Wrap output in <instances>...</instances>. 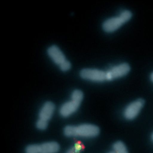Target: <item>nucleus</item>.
<instances>
[{
	"instance_id": "f257e3e1",
	"label": "nucleus",
	"mask_w": 153,
	"mask_h": 153,
	"mask_svg": "<svg viewBox=\"0 0 153 153\" xmlns=\"http://www.w3.org/2000/svg\"><path fill=\"white\" fill-rule=\"evenodd\" d=\"M100 129L93 124L85 123L78 126L68 125L63 129V134L67 137L91 138L99 135Z\"/></svg>"
},
{
	"instance_id": "f03ea898",
	"label": "nucleus",
	"mask_w": 153,
	"mask_h": 153,
	"mask_svg": "<svg viewBox=\"0 0 153 153\" xmlns=\"http://www.w3.org/2000/svg\"><path fill=\"white\" fill-rule=\"evenodd\" d=\"M132 18V12L128 9H123L117 16L105 20L102 25V28L104 31L107 33H113L118 31L123 25L129 22Z\"/></svg>"
},
{
	"instance_id": "7ed1b4c3",
	"label": "nucleus",
	"mask_w": 153,
	"mask_h": 153,
	"mask_svg": "<svg viewBox=\"0 0 153 153\" xmlns=\"http://www.w3.org/2000/svg\"><path fill=\"white\" fill-rule=\"evenodd\" d=\"M105 71L107 81H113L128 75L131 71V66L127 62H120L110 67Z\"/></svg>"
},
{
	"instance_id": "20e7f679",
	"label": "nucleus",
	"mask_w": 153,
	"mask_h": 153,
	"mask_svg": "<svg viewBox=\"0 0 153 153\" xmlns=\"http://www.w3.org/2000/svg\"><path fill=\"white\" fill-rule=\"evenodd\" d=\"M80 77L85 80L102 83L106 80L105 71L97 68H83L79 72Z\"/></svg>"
},
{
	"instance_id": "39448f33",
	"label": "nucleus",
	"mask_w": 153,
	"mask_h": 153,
	"mask_svg": "<svg viewBox=\"0 0 153 153\" xmlns=\"http://www.w3.org/2000/svg\"><path fill=\"white\" fill-rule=\"evenodd\" d=\"M145 105V101L142 99H137L129 103L124 109L123 115L129 121L135 119L141 112Z\"/></svg>"
},
{
	"instance_id": "423d86ee",
	"label": "nucleus",
	"mask_w": 153,
	"mask_h": 153,
	"mask_svg": "<svg viewBox=\"0 0 153 153\" xmlns=\"http://www.w3.org/2000/svg\"><path fill=\"white\" fill-rule=\"evenodd\" d=\"M47 53L50 59L59 68L68 60L65 53L56 45L49 46L47 50Z\"/></svg>"
},
{
	"instance_id": "0eeeda50",
	"label": "nucleus",
	"mask_w": 153,
	"mask_h": 153,
	"mask_svg": "<svg viewBox=\"0 0 153 153\" xmlns=\"http://www.w3.org/2000/svg\"><path fill=\"white\" fill-rule=\"evenodd\" d=\"M82 103L71 99L63 103L59 110V113L62 118H68L72 116L80 107Z\"/></svg>"
},
{
	"instance_id": "6e6552de",
	"label": "nucleus",
	"mask_w": 153,
	"mask_h": 153,
	"mask_svg": "<svg viewBox=\"0 0 153 153\" xmlns=\"http://www.w3.org/2000/svg\"><path fill=\"white\" fill-rule=\"evenodd\" d=\"M56 109L55 105L51 101H47L42 105L39 112V118L49 121L53 117Z\"/></svg>"
},
{
	"instance_id": "1a4fd4ad",
	"label": "nucleus",
	"mask_w": 153,
	"mask_h": 153,
	"mask_svg": "<svg viewBox=\"0 0 153 153\" xmlns=\"http://www.w3.org/2000/svg\"><path fill=\"white\" fill-rule=\"evenodd\" d=\"M59 145L56 142H48L40 145V153H58Z\"/></svg>"
},
{
	"instance_id": "9d476101",
	"label": "nucleus",
	"mask_w": 153,
	"mask_h": 153,
	"mask_svg": "<svg viewBox=\"0 0 153 153\" xmlns=\"http://www.w3.org/2000/svg\"><path fill=\"white\" fill-rule=\"evenodd\" d=\"M113 149L114 153H129L126 145L121 141H117L113 145Z\"/></svg>"
},
{
	"instance_id": "9b49d317",
	"label": "nucleus",
	"mask_w": 153,
	"mask_h": 153,
	"mask_svg": "<svg viewBox=\"0 0 153 153\" xmlns=\"http://www.w3.org/2000/svg\"><path fill=\"white\" fill-rule=\"evenodd\" d=\"M71 98L72 100L77 101L80 103H82L84 98V94L82 90L76 89V90L72 91Z\"/></svg>"
},
{
	"instance_id": "f8f14e48",
	"label": "nucleus",
	"mask_w": 153,
	"mask_h": 153,
	"mask_svg": "<svg viewBox=\"0 0 153 153\" xmlns=\"http://www.w3.org/2000/svg\"><path fill=\"white\" fill-rule=\"evenodd\" d=\"M25 153H40V145L32 144L25 148Z\"/></svg>"
},
{
	"instance_id": "ddd939ff",
	"label": "nucleus",
	"mask_w": 153,
	"mask_h": 153,
	"mask_svg": "<svg viewBox=\"0 0 153 153\" xmlns=\"http://www.w3.org/2000/svg\"><path fill=\"white\" fill-rule=\"evenodd\" d=\"M48 124V121H45L44 120H42L41 118L38 119L36 123V126L37 127V129L40 131L45 130L47 128Z\"/></svg>"
},
{
	"instance_id": "4468645a",
	"label": "nucleus",
	"mask_w": 153,
	"mask_h": 153,
	"mask_svg": "<svg viewBox=\"0 0 153 153\" xmlns=\"http://www.w3.org/2000/svg\"><path fill=\"white\" fill-rule=\"evenodd\" d=\"M73 147L79 153L80 152L82 151V149H83V145L80 142H76V143H75V145H74Z\"/></svg>"
},
{
	"instance_id": "2eb2a0df",
	"label": "nucleus",
	"mask_w": 153,
	"mask_h": 153,
	"mask_svg": "<svg viewBox=\"0 0 153 153\" xmlns=\"http://www.w3.org/2000/svg\"><path fill=\"white\" fill-rule=\"evenodd\" d=\"M66 153H79V152L75 149V148H74V147H72V148L68 149L66 151Z\"/></svg>"
},
{
	"instance_id": "dca6fc26",
	"label": "nucleus",
	"mask_w": 153,
	"mask_h": 153,
	"mask_svg": "<svg viewBox=\"0 0 153 153\" xmlns=\"http://www.w3.org/2000/svg\"><path fill=\"white\" fill-rule=\"evenodd\" d=\"M149 79L152 83H153V72H152L149 75Z\"/></svg>"
},
{
	"instance_id": "f3484780",
	"label": "nucleus",
	"mask_w": 153,
	"mask_h": 153,
	"mask_svg": "<svg viewBox=\"0 0 153 153\" xmlns=\"http://www.w3.org/2000/svg\"><path fill=\"white\" fill-rule=\"evenodd\" d=\"M151 140H152V142H153V133L152 134V135H151Z\"/></svg>"
},
{
	"instance_id": "a211bd4d",
	"label": "nucleus",
	"mask_w": 153,
	"mask_h": 153,
	"mask_svg": "<svg viewBox=\"0 0 153 153\" xmlns=\"http://www.w3.org/2000/svg\"><path fill=\"white\" fill-rule=\"evenodd\" d=\"M108 153H114V151H111V152H108Z\"/></svg>"
}]
</instances>
